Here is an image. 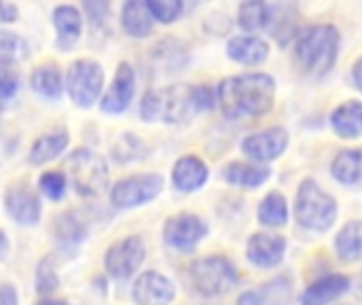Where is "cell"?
Listing matches in <instances>:
<instances>
[{
	"instance_id": "6da1fadb",
	"label": "cell",
	"mask_w": 362,
	"mask_h": 305,
	"mask_svg": "<svg viewBox=\"0 0 362 305\" xmlns=\"http://www.w3.org/2000/svg\"><path fill=\"white\" fill-rule=\"evenodd\" d=\"M214 106V93L208 85H172L144 93L140 115L144 121L185 123L199 110Z\"/></svg>"
},
{
	"instance_id": "7a4b0ae2",
	"label": "cell",
	"mask_w": 362,
	"mask_h": 305,
	"mask_svg": "<svg viewBox=\"0 0 362 305\" xmlns=\"http://www.w3.org/2000/svg\"><path fill=\"white\" fill-rule=\"evenodd\" d=\"M216 98L229 119L261 117L274 106L276 81L265 72L229 76L218 85Z\"/></svg>"
},
{
	"instance_id": "3957f363",
	"label": "cell",
	"mask_w": 362,
	"mask_h": 305,
	"mask_svg": "<svg viewBox=\"0 0 362 305\" xmlns=\"http://www.w3.org/2000/svg\"><path fill=\"white\" fill-rule=\"evenodd\" d=\"M295 53L299 64L310 72H329L339 53V32L335 25L318 23L297 34Z\"/></svg>"
},
{
	"instance_id": "277c9868",
	"label": "cell",
	"mask_w": 362,
	"mask_h": 305,
	"mask_svg": "<svg viewBox=\"0 0 362 305\" xmlns=\"http://www.w3.org/2000/svg\"><path fill=\"white\" fill-rule=\"evenodd\" d=\"M64 176L83 197H98L108 187V166L91 149H76L64 161Z\"/></svg>"
},
{
	"instance_id": "5b68a950",
	"label": "cell",
	"mask_w": 362,
	"mask_h": 305,
	"mask_svg": "<svg viewBox=\"0 0 362 305\" xmlns=\"http://www.w3.org/2000/svg\"><path fill=\"white\" fill-rule=\"evenodd\" d=\"M295 217L297 223L310 231H327L337 219V202L316 180L308 178L297 191Z\"/></svg>"
},
{
	"instance_id": "8992f818",
	"label": "cell",
	"mask_w": 362,
	"mask_h": 305,
	"mask_svg": "<svg viewBox=\"0 0 362 305\" xmlns=\"http://www.w3.org/2000/svg\"><path fill=\"white\" fill-rule=\"evenodd\" d=\"M189 278H191L193 289L199 295L218 297V295L229 293L235 287L238 270L233 267V263L227 257L212 255V257L197 259L189 270Z\"/></svg>"
},
{
	"instance_id": "52a82bcc",
	"label": "cell",
	"mask_w": 362,
	"mask_h": 305,
	"mask_svg": "<svg viewBox=\"0 0 362 305\" xmlns=\"http://www.w3.org/2000/svg\"><path fill=\"white\" fill-rule=\"evenodd\" d=\"M102 87H104V70L98 62L81 57L70 64L66 72V91L76 106L89 108L100 98Z\"/></svg>"
},
{
	"instance_id": "ba28073f",
	"label": "cell",
	"mask_w": 362,
	"mask_h": 305,
	"mask_svg": "<svg viewBox=\"0 0 362 305\" xmlns=\"http://www.w3.org/2000/svg\"><path fill=\"white\" fill-rule=\"evenodd\" d=\"M163 189V178L159 174H134L121 178L110 189V202L117 208H136L153 202Z\"/></svg>"
},
{
	"instance_id": "9c48e42d",
	"label": "cell",
	"mask_w": 362,
	"mask_h": 305,
	"mask_svg": "<svg viewBox=\"0 0 362 305\" xmlns=\"http://www.w3.org/2000/svg\"><path fill=\"white\" fill-rule=\"evenodd\" d=\"M146 257V246L138 236H127L119 242H115L106 255H104V267L108 276L117 280H127L132 278L140 265L144 263Z\"/></svg>"
},
{
	"instance_id": "30bf717a",
	"label": "cell",
	"mask_w": 362,
	"mask_h": 305,
	"mask_svg": "<svg viewBox=\"0 0 362 305\" xmlns=\"http://www.w3.org/2000/svg\"><path fill=\"white\" fill-rule=\"evenodd\" d=\"M208 234V225L191 212L170 217L163 225V240L176 251H193Z\"/></svg>"
},
{
	"instance_id": "8fae6325",
	"label": "cell",
	"mask_w": 362,
	"mask_h": 305,
	"mask_svg": "<svg viewBox=\"0 0 362 305\" xmlns=\"http://www.w3.org/2000/svg\"><path fill=\"white\" fill-rule=\"evenodd\" d=\"M4 208H6L8 217L23 227L36 225L40 219V212H42L38 193L25 180H17V183L8 185V189L4 193Z\"/></svg>"
},
{
	"instance_id": "7c38bea8",
	"label": "cell",
	"mask_w": 362,
	"mask_h": 305,
	"mask_svg": "<svg viewBox=\"0 0 362 305\" xmlns=\"http://www.w3.org/2000/svg\"><path fill=\"white\" fill-rule=\"evenodd\" d=\"M134 91H136V74H134V68L127 62H121L119 68H117V72H115V79H112L110 87L106 89V93L100 100V108L106 115L125 113L129 108V104H132Z\"/></svg>"
},
{
	"instance_id": "4fadbf2b",
	"label": "cell",
	"mask_w": 362,
	"mask_h": 305,
	"mask_svg": "<svg viewBox=\"0 0 362 305\" xmlns=\"http://www.w3.org/2000/svg\"><path fill=\"white\" fill-rule=\"evenodd\" d=\"M286 146H288V134L284 127H269V130L250 134L242 142L244 155L259 163L278 159L286 151Z\"/></svg>"
},
{
	"instance_id": "5bb4252c",
	"label": "cell",
	"mask_w": 362,
	"mask_h": 305,
	"mask_svg": "<svg viewBox=\"0 0 362 305\" xmlns=\"http://www.w3.org/2000/svg\"><path fill=\"white\" fill-rule=\"evenodd\" d=\"M176 297L172 280L159 272H142L132 289V299L136 305H170Z\"/></svg>"
},
{
	"instance_id": "9a60e30c",
	"label": "cell",
	"mask_w": 362,
	"mask_h": 305,
	"mask_svg": "<svg viewBox=\"0 0 362 305\" xmlns=\"http://www.w3.org/2000/svg\"><path fill=\"white\" fill-rule=\"evenodd\" d=\"M284 253H286V240L274 234H255L248 240V248H246L250 263L257 267H276L278 263H282Z\"/></svg>"
},
{
	"instance_id": "2e32d148",
	"label": "cell",
	"mask_w": 362,
	"mask_h": 305,
	"mask_svg": "<svg viewBox=\"0 0 362 305\" xmlns=\"http://www.w3.org/2000/svg\"><path fill=\"white\" fill-rule=\"evenodd\" d=\"M206 180H208V166L195 155L180 157L172 170V183L182 193H193L202 189Z\"/></svg>"
},
{
	"instance_id": "e0dca14e",
	"label": "cell",
	"mask_w": 362,
	"mask_h": 305,
	"mask_svg": "<svg viewBox=\"0 0 362 305\" xmlns=\"http://www.w3.org/2000/svg\"><path fill=\"white\" fill-rule=\"evenodd\" d=\"M53 25L57 32V47L70 49L78 38L83 30V17L81 11L74 4H59L53 8Z\"/></svg>"
},
{
	"instance_id": "ac0fdd59",
	"label": "cell",
	"mask_w": 362,
	"mask_h": 305,
	"mask_svg": "<svg viewBox=\"0 0 362 305\" xmlns=\"http://www.w3.org/2000/svg\"><path fill=\"white\" fill-rule=\"evenodd\" d=\"M350 289V280L344 274H329L314 284L308 287V291L301 297V305H327L341 297Z\"/></svg>"
},
{
	"instance_id": "d6986e66",
	"label": "cell",
	"mask_w": 362,
	"mask_h": 305,
	"mask_svg": "<svg viewBox=\"0 0 362 305\" xmlns=\"http://www.w3.org/2000/svg\"><path fill=\"white\" fill-rule=\"evenodd\" d=\"M227 53L233 62L244 66H257L267 59L269 45L259 36H233L227 42Z\"/></svg>"
},
{
	"instance_id": "ffe728a7",
	"label": "cell",
	"mask_w": 362,
	"mask_h": 305,
	"mask_svg": "<svg viewBox=\"0 0 362 305\" xmlns=\"http://www.w3.org/2000/svg\"><path fill=\"white\" fill-rule=\"evenodd\" d=\"M333 176L348 187L362 189V149L339 151L331 166Z\"/></svg>"
},
{
	"instance_id": "44dd1931",
	"label": "cell",
	"mask_w": 362,
	"mask_h": 305,
	"mask_svg": "<svg viewBox=\"0 0 362 305\" xmlns=\"http://www.w3.org/2000/svg\"><path fill=\"white\" fill-rule=\"evenodd\" d=\"M70 144V134L66 130H57V132H51V134H45L40 136L32 149H30V163L32 166H42V163H49L51 159L59 157Z\"/></svg>"
},
{
	"instance_id": "7402d4cb",
	"label": "cell",
	"mask_w": 362,
	"mask_h": 305,
	"mask_svg": "<svg viewBox=\"0 0 362 305\" xmlns=\"http://www.w3.org/2000/svg\"><path fill=\"white\" fill-rule=\"evenodd\" d=\"M121 23L123 30L134 38H146L153 32V17L148 13L146 2L129 0L121 8Z\"/></svg>"
},
{
	"instance_id": "603a6c76",
	"label": "cell",
	"mask_w": 362,
	"mask_h": 305,
	"mask_svg": "<svg viewBox=\"0 0 362 305\" xmlns=\"http://www.w3.org/2000/svg\"><path fill=\"white\" fill-rule=\"evenodd\" d=\"M331 125L341 138H358L362 134V102L350 100L339 104L331 115Z\"/></svg>"
},
{
	"instance_id": "cb8c5ba5",
	"label": "cell",
	"mask_w": 362,
	"mask_h": 305,
	"mask_svg": "<svg viewBox=\"0 0 362 305\" xmlns=\"http://www.w3.org/2000/svg\"><path fill=\"white\" fill-rule=\"evenodd\" d=\"M30 83H32V89L47 100H57L64 91L62 70L55 64H42V66L34 68Z\"/></svg>"
},
{
	"instance_id": "d4e9b609",
	"label": "cell",
	"mask_w": 362,
	"mask_h": 305,
	"mask_svg": "<svg viewBox=\"0 0 362 305\" xmlns=\"http://www.w3.org/2000/svg\"><path fill=\"white\" fill-rule=\"evenodd\" d=\"M225 180L235 185V187H246V189H255L261 187L263 183H267V178L272 176V172L267 168L261 166H250V163H240L233 161L225 168L223 172Z\"/></svg>"
},
{
	"instance_id": "484cf974",
	"label": "cell",
	"mask_w": 362,
	"mask_h": 305,
	"mask_svg": "<svg viewBox=\"0 0 362 305\" xmlns=\"http://www.w3.org/2000/svg\"><path fill=\"white\" fill-rule=\"evenodd\" d=\"M337 255L344 261H361L362 259V221L348 223L335 238Z\"/></svg>"
},
{
	"instance_id": "4316f807",
	"label": "cell",
	"mask_w": 362,
	"mask_h": 305,
	"mask_svg": "<svg viewBox=\"0 0 362 305\" xmlns=\"http://www.w3.org/2000/svg\"><path fill=\"white\" fill-rule=\"evenodd\" d=\"M295 25H297V19H295V8L291 4L269 6V23H267V28H272L276 40L286 45L295 36Z\"/></svg>"
},
{
	"instance_id": "83f0119b",
	"label": "cell",
	"mask_w": 362,
	"mask_h": 305,
	"mask_svg": "<svg viewBox=\"0 0 362 305\" xmlns=\"http://www.w3.org/2000/svg\"><path fill=\"white\" fill-rule=\"evenodd\" d=\"M259 221L267 227H282L288 221V204L286 197L278 191H272L263 197L259 206Z\"/></svg>"
},
{
	"instance_id": "f1b7e54d",
	"label": "cell",
	"mask_w": 362,
	"mask_h": 305,
	"mask_svg": "<svg viewBox=\"0 0 362 305\" xmlns=\"http://www.w3.org/2000/svg\"><path fill=\"white\" fill-rule=\"evenodd\" d=\"M269 23V4L255 0V2H244L240 6V25L248 32H257L267 28Z\"/></svg>"
},
{
	"instance_id": "f546056e",
	"label": "cell",
	"mask_w": 362,
	"mask_h": 305,
	"mask_svg": "<svg viewBox=\"0 0 362 305\" xmlns=\"http://www.w3.org/2000/svg\"><path fill=\"white\" fill-rule=\"evenodd\" d=\"M34 284H36V291H38L40 295H49V293L57 291L59 278H57V267H55V259H53V257H45V259L36 265Z\"/></svg>"
},
{
	"instance_id": "4dcf8cb0",
	"label": "cell",
	"mask_w": 362,
	"mask_h": 305,
	"mask_svg": "<svg viewBox=\"0 0 362 305\" xmlns=\"http://www.w3.org/2000/svg\"><path fill=\"white\" fill-rule=\"evenodd\" d=\"M66 185H68V180H66L64 172H57V170H49V172L40 174V178H38V189H40V193H42L45 197L53 200V202H59V200L64 197Z\"/></svg>"
},
{
	"instance_id": "1f68e13d",
	"label": "cell",
	"mask_w": 362,
	"mask_h": 305,
	"mask_svg": "<svg viewBox=\"0 0 362 305\" xmlns=\"http://www.w3.org/2000/svg\"><path fill=\"white\" fill-rule=\"evenodd\" d=\"M19 89V74L15 62L0 57V102H8Z\"/></svg>"
},
{
	"instance_id": "d6a6232c",
	"label": "cell",
	"mask_w": 362,
	"mask_h": 305,
	"mask_svg": "<svg viewBox=\"0 0 362 305\" xmlns=\"http://www.w3.org/2000/svg\"><path fill=\"white\" fill-rule=\"evenodd\" d=\"M146 6H148L151 17L161 23H172L182 13L180 0H146Z\"/></svg>"
},
{
	"instance_id": "836d02e7",
	"label": "cell",
	"mask_w": 362,
	"mask_h": 305,
	"mask_svg": "<svg viewBox=\"0 0 362 305\" xmlns=\"http://www.w3.org/2000/svg\"><path fill=\"white\" fill-rule=\"evenodd\" d=\"M55 231H57V238L64 242H81L85 238V227L74 217V212L62 214L55 223Z\"/></svg>"
},
{
	"instance_id": "e575fe53",
	"label": "cell",
	"mask_w": 362,
	"mask_h": 305,
	"mask_svg": "<svg viewBox=\"0 0 362 305\" xmlns=\"http://www.w3.org/2000/svg\"><path fill=\"white\" fill-rule=\"evenodd\" d=\"M28 53V45L23 38L11 34V32H0V57L17 62L21 57H25Z\"/></svg>"
},
{
	"instance_id": "d590c367",
	"label": "cell",
	"mask_w": 362,
	"mask_h": 305,
	"mask_svg": "<svg viewBox=\"0 0 362 305\" xmlns=\"http://www.w3.org/2000/svg\"><path fill=\"white\" fill-rule=\"evenodd\" d=\"M19 297L17 291L8 284H0V305H17Z\"/></svg>"
},
{
	"instance_id": "8d00e7d4",
	"label": "cell",
	"mask_w": 362,
	"mask_h": 305,
	"mask_svg": "<svg viewBox=\"0 0 362 305\" xmlns=\"http://www.w3.org/2000/svg\"><path fill=\"white\" fill-rule=\"evenodd\" d=\"M17 19V6L0 0V23H11Z\"/></svg>"
},
{
	"instance_id": "74e56055",
	"label": "cell",
	"mask_w": 362,
	"mask_h": 305,
	"mask_svg": "<svg viewBox=\"0 0 362 305\" xmlns=\"http://www.w3.org/2000/svg\"><path fill=\"white\" fill-rule=\"evenodd\" d=\"M240 305H263V297H261V293H255V291H250V293H244L242 297H240Z\"/></svg>"
},
{
	"instance_id": "f35d334b",
	"label": "cell",
	"mask_w": 362,
	"mask_h": 305,
	"mask_svg": "<svg viewBox=\"0 0 362 305\" xmlns=\"http://www.w3.org/2000/svg\"><path fill=\"white\" fill-rule=\"evenodd\" d=\"M352 79H354L356 87L362 91V57L356 59V64H354V68H352Z\"/></svg>"
},
{
	"instance_id": "ab89813d",
	"label": "cell",
	"mask_w": 362,
	"mask_h": 305,
	"mask_svg": "<svg viewBox=\"0 0 362 305\" xmlns=\"http://www.w3.org/2000/svg\"><path fill=\"white\" fill-rule=\"evenodd\" d=\"M6 251H8V238H6V234L0 229V259L6 255Z\"/></svg>"
},
{
	"instance_id": "60d3db41",
	"label": "cell",
	"mask_w": 362,
	"mask_h": 305,
	"mask_svg": "<svg viewBox=\"0 0 362 305\" xmlns=\"http://www.w3.org/2000/svg\"><path fill=\"white\" fill-rule=\"evenodd\" d=\"M36 305H68L66 301H62V299H42V301H38Z\"/></svg>"
}]
</instances>
